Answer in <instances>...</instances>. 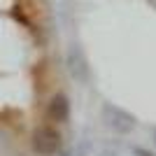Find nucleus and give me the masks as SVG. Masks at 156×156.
Listing matches in <instances>:
<instances>
[{
  "label": "nucleus",
  "instance_id": "nucleus-1",
  "mask_svg": "<svg viewBox=\"0 0 156 156\" xmlns=\"http://www.w3.org/2000/svg\"><path fill=\"white\" fill-rule=\"evenodd\" d=\"M33 149L37 151L40 156H54L61 151V144H63V140H61V133L56 128H51V126H40V128L33 130Z\"/></svg>",
  "mask_w": 156,
  "mask_h": 156
},
{
  "label": "nucleus",
  "instance_id": "nucleus-2",
  "mask_svg": "<svg viewBox=\"0 0 156 156\" xmlns=\"http://www.w3.org/2000/svg\"><path fill=\"white\" fill-rule=\"evenodd\" d=\"M103 121L110 130L121 133V135H126L135 128V117L128 114L126 110H121V107H117V105H105L103 107Z\"/></svg>",
  "mask_w": 156,
  "mask_h": 156
},
{
  "label": "nucleus",
  "instance_id": "nucleus-3",
  "mask_svg": "<svg viewBox=\"0 0 156 156\" xmlns=\"http://www.w3.org/2000/svg\"><path fill=\"white\" fill-rule=\"evenodd\" d=\"M65 65H68V72L75 82H82L86 84L89 82V61H86L84 51L79 44H72L65 54Z\"/></svg>",
  "mask_w": 156,
  "mask_h": 156
},
{
  "label": "nucleus",
  "instance_id": "nucleus-4",
  "mask_svg": "<svg viewBox=\"0 0 156 156\" xmlns=\"http://www.w3.org/2000/svg\"><path fill=\"white\" fill-rule=\"evenodd\" d=\"M47 117L51 119V121H56V124L68 121V117H70V103H68V98H65L63 93H56V96L49 100V105H47Z\"/></svg>",
  "mask_w": 156,
  "mask_h": 156
},
{
  "label": "nucleus",
  "instance_id": "nucleus-5",
  "mask_svg": "<svg viewBox=\"0 0 156 156\" xmlns=\"http://www.w3.org/2000/svg\"><path fill=\"white\" fill-rule=\"evenodd\" d=\"M154 142H156V133H154Z\"/></svg>",
  "mask_w": 156,
  "mask_h": 156
}]
</instances>
